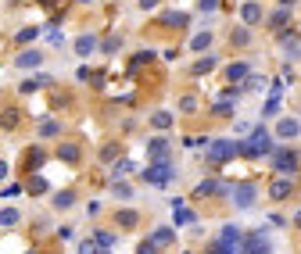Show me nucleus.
<instances>
[{
    "mask_svg": "<svg viewBox=\"0 0 301 254\" xmlns=\"http://www.w3.org/2000/svg\"><path fill=\"white\" fill-rule=\"evenodd\" d=\"M208 254H233V251H230V247H226V244H215V247H212V251H208Z\"/></svg>",
    "mask_w": 301,
    "mask_h": 254,
    "instance_id": "37",
    "label": "nucleus"
},
{
    "mask_svg": "<svg viewBox=\"0 0 301 254\" xmlns=\"http://www.w3.org/2000/svg\"><path fill=\"white\" fill-rule=\"evenodd\" d=\"M0 126H4V129H14V126H18V111L7 108V111H4V118H0Z\"/></svg>",
    "mask_w": 301,
    "mask_h": 254,
    "instance_id": "23",
    "label": "nucleus"
},
{
    "mask_svg": "<svg viewBox=\"0 0 301 254\" xmlns=\"http://www.w3.org/2000/svg\"><path fill=\"white\" fill-rule=\"evenodd\" d=\"M7 175V165H4V161H0V179H4Z\"/></svg>",
    "mask_w": 301,
    "mask_h": 254,
    "instance_id": "40",
    "label": "nucleus"
},
{
    "mask_svg": "<svg viewBox=\"0 0 301 254\" xmlns=\"http://www.w3.org/2000/svg\"><path fill=\"white\" fill-rule=\"evenodd\" d=\"M165 22H169V25H187V14L172 11V14H165Z\"/></svg>",
    "mask_w": 301,
    "mask_h": 254,
    "instance_id": "30",
    "label": "nucleus"
},
{
    "mask_svg": "<svg viewBox=\"0 0 301 254\" xmlns=\"http://www.w3.org/2000/svg\"><path fill=\"white\" fill-rule=\"evenodd\" d=\"M29 254H33V251H29Z\"/></svg>",
    "mask_w": 301,
    "mask_h": 254,
    "instance_id": "43",
    "label": "nucleus"
},
{
    "mask_svg": "<svg viewBox=\"0 0 301 254\" xmlns=\"http://www.w3.org/2000/svg\"><path fill=\"white\" fill-rule=\"evenodd\" d=\"M237 151H240V143H233V140H215L212 147H208V161H212V165H222V161H230Z\"/></svg>",
    "mask_w": 301,
    "mask_h": 254,
    "instance_id": "3",
    "label": "nucleus"
},
{
    "mask_svg": "<svg viewBox=\"0 0 301 254\" xmlns=\"http://www.w3.org/2000/svg\"><path fill=\"white\" fill-rule=\"evenodd\" d=\"M0 226H18V212H14V208H4V212H0Z\"/></svg>",
    "mask_w": 301,
    "mask_h": 254,
    "instance_id": "22",
    "label": "nucleus"
},
{
    "mask_svg": "<svg viewBox=\"0 0 301 254\" xmlns=\"http://www.w3.org/2000/svg\"><path fill=\"white\" fill-rule=\"evenodd\" d=\"M219 7V0H201V11H215Z\"/></svg>",
    "mask_w": 301,
    "mask_h": 254,
    "instance_id": "38",
    "label": "nucleus"
},
{
    "mask_svg": "<svg viewBox=\"0 0 301 254\" xmlns=\"http://www.w3.org/2000/svg\"><path fill=\"white\" fill-rule=\"evenodd\" d=\"M298 132H301L298 122H291V118H283V122H280V136H287V140H291V136H298Z\"/></svg>",
    "mask_w": 301,
    "mask_h": 254,
    "instance_id": "18",
    "label": "nucleus"
},
{
    "mask_svg": "<svg viewBox=\"0 0 301 254\" xmlns=\"http://www.w3.org/2000/svg\"><path fill=\"white\" fill-rule=\"evenodd\" d=\"M176 204V222H194V212L187 208V201H172Z\"/></svg>",
    "mask_w": 301,
    "mask_h": 254,
    "instance_id": "16",
    "label": "nucleus"
},
{
    "mask_svg": "<svg viewBox=\"0 0 301 254\" xmlns=\"http://www.w3.org/2000/svg\"><path fill=\"white\" fill-rule=\"evenodd\" d=\"M240 14H244V22H258V18H262V7H258V4H244V7H240Z\"/></svg>",
    "mask_w": 301,
    "mask_h": 254,
    "instance_id": "19",
    "label": "nucleus"
},
{
    "mask_svg": "<svg viewBox=\"0 0 301 254\" xmlns=\"http://www.w3.org/2000/svg\"><path fill=\"white\" fill-rule=\"evenodd\" d=\"M208 43H212V36H208V33H198V36L190 40V47H194V50H208Z\"/></svg>",
    "mask_w": 301,
    "mask_h": 254,
    "instance_id": "24",
    "label": "nucleus"
},
{
    "mask_svg": "<svg viewBox=\"0 0 301 254\" xmlns=\"http://www.w3.org/2000/svg\"><path fill=\"white\" fill-rule=\"evenodd\" d=\"M94 47H97V40H94V36H79V40H75V50H79L83 57H86L90 50H94Z\"/></svg>",
    "mask_w": 301,
    "mask_h": 254,
    "instance_id": "17",
    "label": "nucleus"
},
{
    "mask_svg": "<svg viewBox=\"0 0 301 254\" xmlns=\"http://www.w3.org/2000/svg\"><path fill=\"white\" fill-rule=\"evenodd\" d=\"M57 129H61V126H57V122H43V126H40V136H54Z\"/></svg>",
    "mask_w": 301,
    "mask_h": 254,
    "instance_id": "32",
    "label": "nucleus"
},
{
    "mask_svg": "<svg viewBox=\"0 0 301 254\" xmlns=\"http://www.w3.org/2000/svg\"><path fill=\"white\" fill-rule=\"evenodd\" d=\"M150 122H154V129H169V126H172V115H169V111H154Z\"/></svg>",
    "mask_w": 301,
    "mask_h": 254,
    "instance_id": "20",
    "label": "nucleus"
},
{
    "mask_svg": "<svg viewBox=\"0 0 301 254\" xmlns=\"http://www.w3.org/2000/svg\"><path fill=\"white\" fill-rule=\"evenodd\" d=\"M100 158H104V161H115V158H118V147H104Z\"/></svg>",
    "mask_w": 301,
    "mask_h": 254,
    "instance_id": "33",
    "label": "nucleus"
},
{
    "mask_svg": "<svg viewBox=\"0 0 301 254\" xmlns=\"http://www.w3.org/2000/svg\"><path fill=\"white\" fill-rule=\"evenodd\" d=\"M94 240L100 244V247H115V233H108V229H97V236Z\"/></svg>",
    "mask_w": 301,
    "mask_h": 254,
    "instance_id": "25",
    "label": "nucleus"
},
{
    "mask_svg": "<svg viewBox=\"0 0 301 254\" xmlns=\"http://www.w3.org/2000/svg\"><path fill=\"white\" fill-rule=\"evenodd\" d=\"M14 40H18V43H33L36 40V29H22V33H14Z\"/></svg>",
    "mask_w": 301,
    "mask_h": 254,
    "instance_id": "29",
    "label": "nucleus"
},
{
    "mask_svg": "<svg viewBox=\"0 0 301 254\" xmlns=\"http://www.w3.org/2000/svg\"><path fill=\"white\" fill-rule=\"evenodd\" d=\"M57 158H65V161H79V151H75V143L57 147Z\"/></svg>",
    "mask_w": 301,
    "mask_h": 254,
    "instance_id": "21",
    "label": "nucleus"
},
{
    "mask_svg": "<svg viewBox=\"0 0 301 254\" xmlns=\"http://www.w3.org/2000/svg\"><path fill=\"white\" fill-rule=\"evenodd\" d=\"M137 254H158V244H154V240H144V244L137 247Z\"/></svg>",
    "mask_w": 301,
    "mask_h": 254,
    "instance_id": "31",
    "label": "nucleus"
},
{
    "mask_svg": "<svg viewBox=\"0 0 301 254\" xmlns=\"http://www.w3.org/2000/svg\"><path fill=\"white\" fill-rule=\"evenodd\" d=\"M118 47H122V40H104V50H108V54H115Z\"/></svg>",
    "mask_w": 301,
    "mask_h": 254,
    "instance_id": "34",
    "label": "nucleus"
},
{
    "mask_svg": "<svg viewBox=\"0 0 301 254\" xmlns=\"http://www.w3.org/2000/svg\"><path fill=\"white\" fill-rule=\"evenodd\" d=\"M291 179H276V183H273V190H269V193H273V201H283V197H291Z\"/></svg>",
    "mask_w": 301,
    "mask_h": 254,
    "instance_id": "9",
    "label": "nucleus"
},
{
    "mask_svg": "<svg viewBox=\"0 0 301 254\" xmlns=\"http://www.w3.org/2000/svg\"><path fill=\"white\" fill-rule=\"evenodd\" d=\"M79 254H100V244L97 240H83L79 244Z\"/></svg>",
    "mask_w": 301,
    "mask_h": 254,
    "instance_id": "28",
    "label": "nucleus"
},
{
    "mask_svg": "<svg viewBox=\"0 0 301 254\" xmlns=\"http://www.w3.org/2000/svg\"><path fill=\"white\" fill-rule=\"evenodd\" d=\"M43 190H47V179H43V175H33V179H29V193H43Z\"/></svg>",
    "mask_w": 301,
    "mask_h": 254,
    "instance_id": "26",
    "label": "nucleus"
},
{
    "mask_svg": "<svg viewBox=\"0 0 301 254\" xmlns=\"http://www.w3.org/2000/svg\"><path fill=\"white\" fill-rule=\"evenodd\" d=\"M226 193H230V197H233V204H237V208H251V204H254V186H251V183L230 186Z\"/></svg>",
    "mask_w": 301,
    "mask_h": 254,
    "instance_id": "4",
    "label": "nucleus"
},
{
    "mask_svg": "<svg viewBox=\"0 0 301 254\" xmlns=\"http://www.w3.org/2000/svg\"><path fill=\"white\" fill-rule=\"evenodd\" d=\"M273 161H276V169H280L283 175H294V172H298V154H294V151H280Z\"/></svg>",
    "mask_w": 301,
    "mask_h": 254,
    "instance_id": "6",
    "label": "nucleus"
},
{
    "mask_svg": "<svg viewBox=\"0 0 301 254\" xmlns=\"http://www.w3.org/2000/svg\"><path fill=\"white\" fill-rule=\"evenodd\" d=\"M244 254H273V244H269L265 233H251L244 240Z\"/></svg>",
    "mask_w": 301,
    "mask_h": 254,
    "instance_id": "5",
    "label": "nucleus"
},
{
    "mask_svg": "<svg viewBox=\"0 0 301 254\" xmlns=\"http://www.w3.org/2000/svg\"><path fill=\"white\" fill-rule=\"evenodd\" d=\"M172 236H176V233H172L169 226H158V229H154V236H150V240H154L158 247H165V244H172Z\"/></svg>",
    "mask_w": 301,
    "mask_h": 254,
    "instance_id": "11",
    "label": "nucleus"
},
{
    "mask_svg": "<svg viewBox=\"0 0 301 254\" xmlns=\"http://www.w3.org/2000/svg\"><path fill=\"white\" fill-rule=\"evenodd\" d=\"M219 244H226L230 251H237V244H240V229H237V226H222V236H219Z\"/></svg>",
    "mask_w": 301,
    "mask_h": 254,
    "instance_id": "8",
    "label": "nucleus"
},
{
    "mask_svg": "<svg viewBox=\"0 0 301 254\" xmlns=\"http://www.w3.org/2000/svg\"><path fill=\"white\" fill-rule=\"evenodd\" d=\"M294 222H298V226H301V212H298V218H294Z\"/></svg>",
    "mask_w": 301,
    "mask_h": 254,
    "instance_id": "41",
    "label": "nucleus"
},
{
    "mask_svg": "<svg viewBox=\"0 0 301 254\" xmlns=\"http://www.w3.org/2000/svg\"><path fill=\"white\" fill-rule=\"evenodd\" d=\"M40 61H43V57H40L36 50H25V54L18 57V68H40Z\"/></svg>",
    "mask_w": 301,
    "mask_h": 254,
    "instance_id": "12",
    "label": "nucleus"
},
{
    "mask_svg": "<svg viewBox=\"0 0 301 254\" xmlns=\"http://www.w3.org/2000/svg\"><path fill=\"white\" fill-rule=\"evenodd\" d=\"M262 83H265V79H262V76H254V79H248V86H244V89H258V86H262Z\"/></svg>",
    "mask_w": 301,
    "mask_h": 254,
    "instance_id": "36",
    "label": "nucleus"
},
{
    "mask_svg": "<svg viewBox=\"0 0 301 254\" xmlns=\"http://www.w3.org/2000/svg\"><path fill=\"white\" fill-rule=\"evenodd\" d=\"M111 193H115L118 201H129V197H133V190H129L126 183H115V186H111Z\"/></svg>",
    "mask_w": 301,
    "mask_h": 254,
    "instance_id": "27",
    "label": "nucleus"
},
{
    "mask_svg": "<svg viewBox=\"0 0 301 254\" xmlns=\"http://www.w3.org/2000/svg\"><path fill=\"white\" fill-rule=\"evenodd\" d=\"M140 7H144V11H154V7H158V0H140Z\"/></svg>",
    "mask_w": 301,
    "mask_h": 254,
    "instance_id": "39",
    "label": "nucleus"
},
{
    "mask_svg": "<svg viewBox=\"0 0 301 254\" xmlns=\"http://www.w3.org/2000/svg\"><path fill=\"white\" fill-rule=\"evenodd\" d=\"M226 79H233V83H237V79H248V65H244V61L230 65V68H226Z\"/></svg>",
    "mask_w": 301,
    "mask_h": 254,
    "instance_id": "14",
    "label": "nucleus"
},
{
    "mask_svg": "<svg viewBox=\"0 0 301 254\" xmlns=\"http://www.w3.org/2000/svg\"><path fill=\"white\" fill-rule=\"evenodd\" d=\"M280 4H291V0H280Z\"/></svg>",
    "mask_w": 301,
    "mask_h": 254,
    "instance_id": "42",
    "label": "nucleus"
},
{
    "mask_svg": "<svg viewBox=\"0 0 301 254\" xmlns=\"http://www.w3.org/2000/svg\"><path fill=\"white\" fill-rule=\"evenodd\" d=\"M265 151H269V132L265 129H254L248 136V143H240V154H248V158H262Z\"/></svg>",
    "mask_w": 301,
    "mask_h": 254,
    "instance_id": "2",
    "label": "nucleus"
},
{
    "mask_svg": "<svg viewBox=\"0 0 301 254\" xmlns=\"http://www.w3.org/2000/svg\"><path fill=\"white\" fill-rule=\"evenodd\" d=\"M115 222H118L122 229H133V226L140 222V215H137V212H129V208H126V212H118V215H115Z\"/></svg>",
    "mask_w": 301,
    "mask_h": 254,
    "instance_id": "10",
    "label": "nucleus"
},
{
    "mask_svg": "<svg viewBox=\"0 0 301 254\" xmlns=\"http://www.w3.org/2000/svg\"><path fill=\"white\" fill-rule=\"evenodd\" d=\"M251 36H248V29H237V36H233V43H248Z\"/></svg>",
    "mask_w": 301,
    "mask_h": 254,
    "instance_id": "35",
    "label": "nucleus"
},
{
    "mask_svg": "<svg viewBox=\"0 0 301 254\" xmlns=\"http://www.w3.org/2000/svg\"><path fill=\"white\" fill-rule=\"evenodd\" d=\"M72 204H75V193H72V190L54 193V208H61V212H65V208H72Z\"/></svg>",
    "mask_w": 301,
    "mask_h": 254,
    "instance_id": "13",
    "label": "nucleus"
},
{
    "mask_svg": "<svg viewBox=\"0 0 301 254\" xmlns=\"http://www.w3.org/2000/svg\"><path fill=\"white\" fill-rule=\"evenodd\" d=\"M219 190H230V186L215 183V179H204V183H198V186H194V197H208V193H219Z\"/></svg>",
    "mask_w": 301,
    "mask_h": 254,
    "instance_id": "7",
    "label": "nucleus"
},
{
    "mask_svg": "<svg viewBox=\"0 0 301 254\" xmlns=\"http://www.w3.org/2000/svg\"><path fill=\"white\" fill-rule=\"evenodd\" d=\"M165 154H169V143H165V140H150V158L165 161Z\"/></svg>",
    "mask_w": 301,
    "mask_h": 254,
    "instance_id": "15",
    "label": "nucleus"
},
{
    "mask_svg": "<svg viewBox=\"0 0 301 254\" xmlns=\"http://www.w3.org/2000/svg\"><path fill=\"white\" fill-rule=\"evenodd\" d=\"M172 179H176V169L169 161H154L150 169H144V183H150V186H169Z\"/></svg>",
    "mask_w": 301,
    "mask_h": 254,
    "instance_id": "1",
    "label": "nucleus"
}]
</instances>
